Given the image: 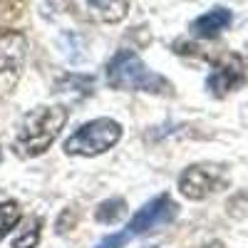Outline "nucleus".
Returning <instances> with one entry per match:
<instances>
[{"label":"nucleus","instance_id":"obj_10","mask_svg":"<svg viewBox=\"0 0 248 248\" xmlns=\"http://www.w3.org/2000/svg\"><path fill=\"white\" fill-rule=\"evenodd\" d=\"M20 221V206L15 201H3L0 203V241H3Z\"/></svg>","mask_w":248,"mask_h":248},{"label":"nucleus","instance_id":"obj_3","mask_svg":"<svg viewBox=\"0 0 248 248\" xmlns=\"http://www.w3.org/2000/svg\"><path fill=\"white\" fill-rule=\"evenodd\" d=\"M119 139H122V124L109 117H99L82 124L65 141V152L70 156H97L112 149Z\"/></svg>","mask_w":248,"mask_h":248},{"label":"nucleus","instance_id":"obj_5","mask_svg":"<svg viewBox=\"0 0 248 248\" xmlns=\"http://www.w3.org/2000/svg\"><path fill=\"white\" fill-rule=\"evenodd\" d=\"M221 186V169L218 167H206V164H194L179 176V189L186 199L201 201L218 191Z\"/></svg>","mask_w":248,"mask_h":248},{"label":"nucleus","instance_id":"obj_12","mask_svg":"<svg viewBox=\"0 0 248 248\" xmlns=\"http://www.w3.org/2000/svg\"><path fill=\"white\" fill-rule=\"evenodd\" d=\"M129 243V231L127 233H112V236H107L102 243H97L94 248H124Z\"/></svg>","mask_w":248,"mask_h":248},{"label":"nucleus","instance_id":"obj_2","mask_svg":"<svg viewBox=\"0 0 248 248\" xmlns=\"http://www.w3.org/2000/svg\"><path fill=\"white\" fill-rule=\"evenodd\" d=\"M107 85L114 90H129V92H152L161 94L169 92L171 85L161 75L152 72L132 50H119L107 65Z\"/></svg>","mask_w":248,"mask_h":248},{"label":"nucleus","instance_id":"obj_4","mask_svg":"<svg viewBox=\"0 0 248 248\" xmlns=\"http://www.w3.org/2000/svg\"><path fill=\"white\" fill-rule=\"evenodd\" d=\"M179 214V206L176 201L169 196V194H161V196H154L149 203H144L141 209L132 216L129 221V236H141V233H149L154 229H161L176 218Z\"/></svg>","mask_w":248,"mask_h":248},{"label":"nucleus","instance_id":"obj_9","mask_svg":"<svg viewBox=\"0 0 248 248\" xmlns=\"http://www.w3.org/2000/svg\"><path fill=\"white\" fill-rule=\"evenodd\" d=\"M40 229H43V218L40 216H30L23 223V231L13 241V248H35L40 241Z\"/></svg>","mask_w":248,"mask_h":248},{"label":"nucleus","instance_id":"obj_7","mask_svg":"<svg viewBox=\"0 0 248 248\" xmlns=\"http://www.w3.org/2000/svg\"><path fill=\"white\" fill-rule=\"evenodd\" d=\"M231 10H226V8H214L209 13H203L201 17H196L194 23H191V35L194 37H203V40H209V37H216L218 32H223L226 28L231 25Z\"/></svg>","mask_w":248,"mask_h":248},{"label":"nucleus","instance_id":"obj_6","mask_svg":"<svg viewBox=\"0 0 248 248\" xmlns=\"http://www.w3.org/2000/svg\"><path fill=\"white\" fill-rule=\"evenodd\" d=\"M246 82V65L238 55H229L223 57L218 65L214 67V72L206 79V87L214 97H226L229 92H233L236 87H241Z\"/></svg>","mask_w":248,"mask_h":248},{"label":"nucleus","instance_id":"obj_11","mask_svg":"<svg viewBox=\"0 0 248 248\" xmlns=\"http://www.w3.org/2000/svg\"><path fill=\"white\" fill-rule=\"evenodd\" d=\"M124 209H127L124 199H109V201H105V203L97 209L94 218L102 221V223H117V221L124 216Z\"/></svg>","mask_w":248,"mask_h":248},{"label":"nucleus","instance_id":"obj_1","mask_svg":"<svg viewBox=\"0 0 248 248\" xmlns=\"http://www.w3.org/2000/svg\"><path fill=\"white\" fill-rule=\"evenodd\" d=\"M67 124V109L65 107H37L32 109L15 137V149L23 156H37L43 154L50 144L57 139L62 127Z\"/></svg>","mask_w":248,"mask_h":248},{"label":"nucleus","instance_id":"obj_8","mask_svg":"<svg viewBox=\"0 0 248 248\" xmlns=\"http://www.w3.org/2000/svg\"><path fill=\"white\" fill-rule=\"evenodd\" d=\"M87 3L107 23H117V20H122L127 15V0H87Z\"/></svg>","mask_w":248,"mask_h":248}]
</instances>
